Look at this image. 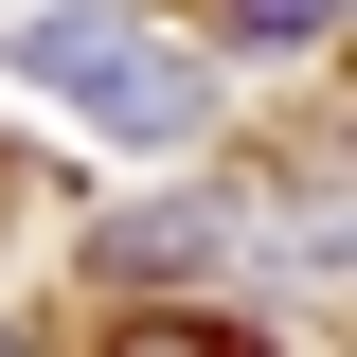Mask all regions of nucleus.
<instances>
[{"instance_id": "obj_3", "label": "nucleus", "mask_w": 357, "mask_h": 357, "mask_svg": "<svg viewBox=\"0 0 357 357\" xmlns=\"http://www.w3.org/2000/svg\"><path fill=\"white\" fill-rule=\"evenodd\" d=\"M107 357H232V340H197V321H126Z\"/></svg>"}, {"instance_id": "obj_2", "label": "nucleus", "mask_w": 357, "mask_h": 357, "mask_svg": "<svg viewBox=\"0 0 357 357\" xmlns=\"http://www.w3.org/2000/svg\"><path fill=\"white\" fill-rule=\"evenodd\" d=\"M215 18H232L250 54H304V36H340V0H215Z\"/></svg>"}, {"instance_id": "obj_1", "label": "nucleus", "mask_w": 357, "mask_h": 357, "mask_svg": "<svg viewBox=\"0 0 357 357\" xmlns=\"http://www.w3.org/2000/svg\"><path fill=\"white\" fill-rule=\"evenodd\" d=\"M0 54H18L36 89H72L89 126H126V143H197V126H215V72L161 54L143 18H36V36H0Z\"/></svg>"}, {"instance_id": "obj_4", "label": "nucleus", "mask_w": 357, "mask_h": 357, "mask_svg": "<svg viewBox=\"0 0 357 357\" xmlns=\"http://www.w3.org/2000/svg\"><path fill=\"white\" fill-rule=\"evenodd\" d=\"M0 357H18V340H0Z\"/></svg>"}]
</instances>
